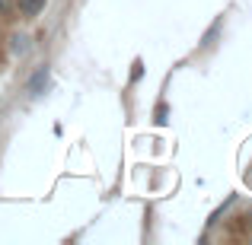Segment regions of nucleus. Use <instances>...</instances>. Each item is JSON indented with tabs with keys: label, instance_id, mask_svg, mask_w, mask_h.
Instances as JSON below:
<instances>
[{
	"label": "nucleus",
	"instance_id": "nucleus-1",
	"mask_svg": "<svg viewBox=\"0 0 252 245\" xmlns=\"http://www.w3.org/2000/svg\"><path fill=\"white\" fill-rule=\"evenodd\" d=\"M42 6H45V0H19V10H23L26 16H35Z\"/></svg>",
	"mask_w": 252,
	"mask_h": 245
},
{
	"label": "nucleus",
	"instance_id": "nucleus-2",
	"mask_svg": "<svg viewBox=\"0 0 252 245\" xmlns=\"http://www.w3.org/2000/svg\"><path fill=\"white\" fill-rule=\"evenodd\" d=\"M42 83H45V70H38V77L32 80V86H29V89H32V92H38V86H42Z\"/></svg>",
	"mask_w": 252,
	"mask_h": 245
}]
</instances>
